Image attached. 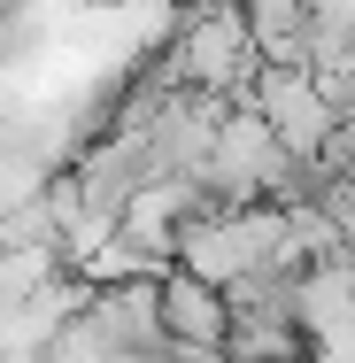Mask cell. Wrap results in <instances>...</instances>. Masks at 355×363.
<instances>
[{"mask_svg": "<svg viewBox=\"0 0 355 363\" xmlns=\"http://www.w3.org/2000/svg\"><path fill=\"white\" fill-rule=\"evenodd\" d=\"M154 62H162V77L178 93H201V101H247V85L263 70L255 47H247L240 8H193V16H178Z\"/></svg>", "mask_w": 355, "mask_h": 363, "instance_id": "6da1fadb", "label": "cell"}, {"mask_svg": "<svg viewBox=\"0 0 355 363\" xmlns=\"http://www.w3.org/2000/svg\"><path fill=\"white\" fill-rule=\"evenodd\" d=\"M193 178H201V194H209L216 209H271V194H278V178H286V155L255 124V108L232 101L216 116V140H209V155H201Z\"/></svg>", "mask_w": 355, "mask_h": 363, "instance_id": "7a4b0ae2", "label": "cell"}, {"mask_svg": "<svg viewBox=\"0 0 355 363\" xmlns=\"http://www.w3.org/2000/svg\"><path fill=\"white\" fill-rule=\"evenodd\" d=\"M77 325L93 333V348L116 363H162V317H154V279L124 286H93L77 301Z\"/></svg>", "mask_w": 355, "mask_h": 363, "instance_id": "3957f363", "label": "cell"}, {"mask_svg": "<svg viewBox=\"0 0 355 363\" xmlns=\"http://www.w3.org/2000/svg\"><path fill=\"white\" fill-rule=\"evenodd\" d=\"M247 108H255V124L278 140L286 162H317V147H325V132H332V116H325L309 70H255Z\"/></svg>", "mask_w": 355, "mask_h": 363, "instance_id": "277c9868", "label": "cell"}, {"mask_svg": "<svg viewBox=\"0 0 355 363\" xmlns=\"http://www.w3.org/2000/svg\"><path fill=\"white\" fill-rule=\"evenodd\" d=\"M293 333H301L309 356L355 340V255H340V263H309V271L293 279Z\"/></svg>", "mask_w": 355, "mask_h": 363, "instance_id": "5b68a950", "label": "cell"}, {"mask_svg": "<svg viewBox=\"0 0 355 363\" xmlns=\"http://www.w3.org/2000/svg\"><path fill=\"white\" fill-rule=\"evenodd\" d=\"M154 317H162V348H216L224 340V294L186 279L178 263L154 279Z\"/></svg>", "mask_w": 355, "mask_h": 363, "instance_id": "8992f818", "label": "cell"}, {"mask_svg": "<svg viewBox=\"0 0 355 363\" xmlns=\"http://www.w3.org/2000/svg\"><path fill=\"white\" fill-rule=\"evenodd\" d=\"M247 23V47L263 70H309V0H263V8H240Z\"/></svg>", "mask_w": 355, "mask_h": 363, "instance_id": "52a82bcc", "label": "cell"}, {"mask_svg": "<svg viewBox=\"0 0 355 363\" xmlns=\"http://www.w3.org/2000/svg\"><path fill=\"white\" fill-rule=\"evenodd\" d=\"M348 55H355V0L309 8V70L317 62H348Z\"/></svg>", "mask_w": 355, "mask_h": 363, "instance_id": "ba28073f", "label": "cell"}, {"mask_svg": "<svg viewBox=\"0 0 355 363\" xmlns=\"http://www.w3.org/2000/svg\"><path fill=\"white\" fill-rule=\"evenodd\" d=\"M317 217L340 232V247L355 255V162L340 170V178H325V194H317Z\"/></svg>", "mask_w": 355, "mask_h": 363, "instance_id": "9c48e42d", "label": "cell"}, {"mask_svg": "<svg viewBox=\"0 0 355 363\" xmlns=\"http://www.w3.org/2000/svg\"><path fill=\"white\" fill-rule=\"evenodd\" d=\"M348 162H355V116H340V124L325 132V147H317V170H325V178H340Z\"/></svg>", "mask_w": 355, "mask_h": 363, "instance_id": "30bf717a", "label": "cell"}]
</instances>
